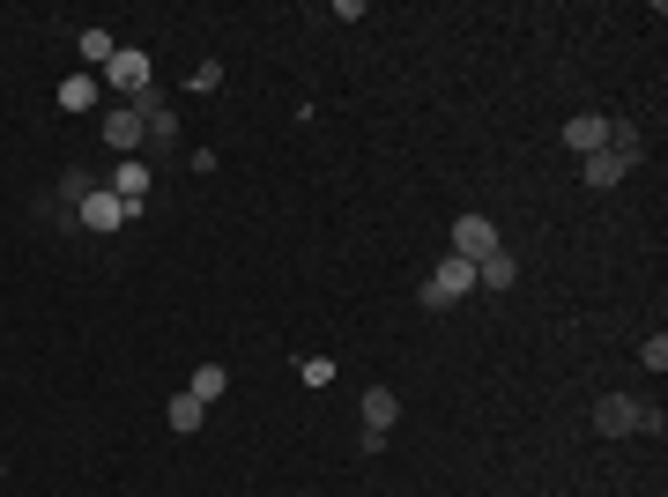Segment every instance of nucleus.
<instances>
[{"label":"nucleus","instance_id":"15","mask_svg":"<svg viewBox=\"0 0 668 497\" xmlns=\"http://www.w3.org/2000/svg\"><path fill=\"white\" fill-rule=\"evenodd\" d=\"M97 75H67V83H60V112H89V104H97Z\"/></svg>","mask_w":668,"mask_h":497},{"label":"nucleus","instance_id":"2","mask_svg":"<svg viewBox=\"0 0 668 497\" xmlns=\"http://www.w3.org/2000/svg\"><path fill=\"white\" fill-rule=\"evenodd\" d=\"M460 297H475V260L446 252V260L423 275V305H431V312H446V305H460Z\"/></svg>","mask_w":668,"mask_h":497},{"label":"nucleus","instance_id":"16","mask_svg":"<svg viewBox=\"0 0 668 497\" xmlns=\"http://www.w3.org/2000/svg\"><path fill=\"white\" fill-rule=\"evenodd\" d=\"M120 52V38L112 30H83V60H89V75H104V60Z\"/></svg>","mask_w":668,"mask_h":497},{"label":"nucleus","instance_id":"14","mask_svg":"<svg viewBox=\"0 0 668 497\" xmlns=\"http://www.w3.org/2000/svg\"><path fill=\"white\" fill-rule=\"evenodd\" d=\"M171 431H178V438H194V431H201V423H209V409H201V401H194V394H171Z\"/></svg>","mask_w":668,"mask_h":497},{"label":"nucleus","instance_id":"17","mask_svg":"<svg viewBox=\"0 0 668 497\" xmlns=\"http://www.w3.org/2000/svg\"><path fill=\"white\" fill-rule=\"evenodd\" d=\"M609 149H624L631 164L646 157V141H639V126H631V120H609Z\"/></svg>","mask_w":668,"mask_h":497},{"label":"nucleus","instance_id":"18","mask_svg":"<svg viewBox=\"0 0 668 497\" xmlns=\"http://www.w3.org/2000/svg\"><path fill=\"white\" fill-rule=\"evenodd\" d=\"M186 89H194V97H209V89H223V60H201V67H194V83H186Z\"/></svg>","mask_w":668,"mask_h":497},{"label":"nucleus","instance_id":"6","mask_svg":"<svg viewBox=\"0 0 668 497\" xmlns=\"http://www.w3.org/2000/svg\"><path fill=\"white\" fill-rule=\"evenodd\" d=\"M134 112H141V134H149V141L178 149V112H171V104L157 97V89H141V97H134Z\"/></svg>","mask_w":668,"mask_h":497},{"label":"nucleus","instance_id":"11","mask_svg":"<svg viewBox=\"0 0 668 497\" xmlns=\"http://www.w3.org/2000/svg\"><path fill=\"white\" fill-rule=\"evenodd\" d=\"M186 394H194L201 409H215V401L231 394V372H223V364H194V378H186Z\"/></svg>","mask_w":668,"mask_h":497},{"label":"nucleus","instance_id":"3","mask_svg":"<svg viewBox=\"0 0 668 497\" xmlns=\"http://www.w3.org/2000/svg\"><path fill=\"white\" fill-rule=\"evenodd\" d=\"M75 215H83V231H97V238H112L120 223H134V215H141V208H134V201H120L112 186H89L83 201H75Z\"/></svg>","mask_w":668,"mask_h":497},{"label":"nucleus","instance_id":"20","mask_svg":"<svg viewBox=\"0 0 668 497\" xmlns=\"http://www.w3.org/2000/svg\"><path fill=\"white\" fill-rule=\"evenodd\" d=\"M639 357H646V372H668V334H646V349H639Z\"/></svg>","mask_w":668,"mask_h":497},{"label":"nucleus","instance_id":"5","mask_svg":"<svg viewBox=\"0 0 668 497\" xmlns=\"http://www.w3.org/2000/svg\"><path fill=\"white\" fill-rule=\"evenodd\" d=\"M97 141H104L112 157H141V141H149V134H141V112H134V104H112L104 126H97Z\"/></svg>","mask_w":668,"mask_h":497},{"label":"nucleus","instance_id":"4","mask_svg":"<svg viewBox=\"0 0 668 497\" xmlns=\"http://www.w3.org/2000/svg\"><path fill=\"white\" fill-rule=\"evenodd\" d=\"M97 83H104V89H120L126 104H134L141 89H157V83H149V52H141V45H120V52L104 60V75H97Z\"/></svg>","mask_w":668,"mask_h":497},{"label":"nucleus","instance_id":"7","mask_svg":"<svg viewBox=\"0 0 668 497\" xmlns=\"http://www.w3.org/2000/svg\"><path fill=\"white\" fill-rule=\"evenodd\" d=\"M580 171H586V186H594V194H609V186H624L639 164H631L624 149H594V157H580Z\"/></svg>","mask_w":668,"mask_h":497},{"label":"nucleus","instance_id":"1","mask_svg":"<svg viewBox=\"0 0 668 497\" xmlns=\"http://www.w3.org/2000/svg\"><path fill=\"white\" fill-rule=\"evenodd\" d=\"M594 431H602V438H631V431L661 438V409H646V401H631V394H602V401H594Z\"/></svg>","mask_w":668,"mask_h":497},{"label":"nucleus","instance_id":"19","mask_svg":"<svg viewBox=\"0 0 668 497\" xmlns=\"http://www.w3.org/2000/svg\"><path fill=\"white\" fill-rule=\"evenodd\" d=\"M297 378H305V386H334V357H305Z\"/></svg>","mask_w":668,"mask_h":497},{"label":"nucleus","instance_id":"12","mask_svg":"<svg viewBox=\"0 0 668 497\" xmlns=\"http://www.w3.org/2000/svg\"><path fill=\"white\" fill-rule=\"evenodd\" d=\"M394 415H401V394L394 386H364V431H394Z\"/></svg>","mask_w":668,"mask_h":497},{"label":"nucleus","instance_id":"13","mask_svg":"<svg viewBox=\"0 0 668 497\" xmlns=\"http://www.w3.org/2000/svg\"><path fill=\"white\" fill-rule=\"evenodd\" d=\"M475 283H483V290H512V283H520V268H512V252H483V260H475Z\"/></svg>","mask_w":668,"mask_h":497},{"label":"nucleus","instance_id":"10","mask_svg":"<svg viewBox=\"0 0 668 497\" xmlns=\"http://www.w3.org/2000/svg\"><path fill=\"white\" fill-rule=\"evenodd\" d=\"M104 186H112V194H120V201H149V186H157V171L141 164V157H120V164H112V178H104Z\"/></svg>","mask_w":668,"mask_h":497},{"label":"nucleus","instance_id":"9","mask_svg":"<svg viewBox=\"0 0 668 497\" xmlns=\"http://www.w3.org/2000/svg\"><path fill=\"white\" fill-rule=\"evenodd\" d=\"M565 149H572V157L609 149V120H602V112H572V120H565Z\"/></svg>","mask_w":668,"mask_h":497},{"label":"nucleus","instance_id":"8","mask_svg":"<svg viewBox=\"0 0 668 497\" xmlns=\"http://www.w3.org/2000/svg\"><path fill=\"white\" fill-rule=\"evenodd\" d=\"M454 252H460V260L498 252V223H491V215H460V223H454Z\"/></svg>","mask_w":668,"mask_h":497}]
</instances>
